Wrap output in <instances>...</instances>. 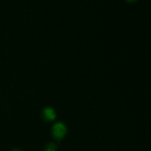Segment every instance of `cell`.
Listing matches in <instances>:
<instances>
[{
    "mask_svg": "<svg viewBox=\"0 0 151 151\" xmlns=\"http://www.w3.org/2000/svg\"><path fill=\"white\" fill-rule=\"evenodd\" d=\"M12 151H22V150H12Z\"/></svg>",
    "mask_w": 151,
    "mask_h": 151,
    "instance_id": "5",
    "label": "cell"
},
{
    "mask_svg": "<svg viewBox=\"0 0 151 151\" xmlns=\"http://www.w3.org/2000/svg\"><path fill=\"white\" fill-rule=\"evenodd\" d=\"M67 130L66 126L62 122H57L52 127L53 137L58 141H60L66 134Z\"/></svg>",
    "mask_w": 151,
    "mask_h": 151,
    "instance_id": "1",
    "label": "cell"
},
{
    "mask_svg": "<svg viewBox=\"0 0 151 151\" xmlns=\"http://www.w3.org/2000/svg\"><path fill=\"white\" fill-rule=\"evenodd\" d=\"M127 1H128V2H134V1H136L137 0H127Z\"/></svg>",
    "mask_w": 151,
    "mask_h": 151,
    "instance_id": "4",
    "label": "cell"
},
{
    "mask_svg": "<svg viewBox=\"0 0 151 151\" xmlns=\"http://www.w3.org/2000/svg\"><path fill=\"white\" fill-rule=\"evenodd\" d=\"M42 116L44 119L47 122H51L53 121L56 117V113L55 110L52 108H47L43 110Z\"/></svg>",
    "mask_w": 151,
    "mask_h": 151,
    "instance_id": "2",
    "label": "cell"
},
{
    "mask_svg": "<svg viewBox=\"0 0 151 151\" xmlns=\"http://www.w3.org/2000/svg\"><path fill=\"white\" fill-rule=\"evenodd\" d=\"M44 151H57V146L54 143H49L45 146Z\"/></svg>",
    "mask_w": 151,
    "mask_h": 151,
    "instance_id": "3",
    "label": "cell"
}]
</instances>
